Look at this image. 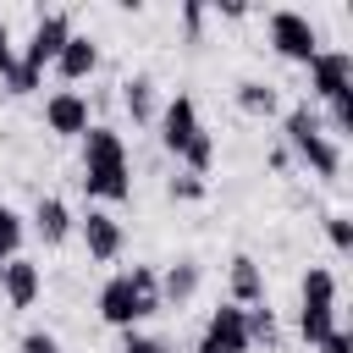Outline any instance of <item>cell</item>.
<instances>
[{
  "mask_svg": "<svg viewBox=\"0 0 353 353\" xmlns=\"http://www.w3.org/2000/svg\"><path fill=\"white\" fill-rule=\"evenodd\" d=\"M232 303H237V309L265 303V276H259V265H254L248 254H237V259H232Z\"/></svg>",
  "mask_w": 353,
  "mask_h": 353,
  "instance_id": "5bb4252c",
  "label": "cell"
},
{
  "mask_svg": "<svg viewBox=\"0 0 353 353\" xmlns=\"http://www.w3.org/2000/svg\"><path fill=\"white\" fill-rule=\"evenodd\" d=\"M83 193L121 204L132 193V165H127V143L110 127H88L83 132Z\"/></svg>",
  "mask_w": 353,
  "mask_h": 353,
  "instance_id": "6da1fadb",
  "label": "cell"
},
{
  "mask_svg": "<svg viewBox=\"0 0 353 353\" xmlns=\"http://www.w3.org/2000/svg\"><path fill=\"white\" fill-rule=\"evenodd\" d=\"M72 39V17L66 11H44L39 22H33V33H28V44H22V66H33V72H44V66H55V55H61V44Z\"/></svg>",
  "mask_w": 353,
  "mask_h": 353,
  "instance_id": "8992f818",
  "label": "cell"
},
{
  "mask_svg": "<svg viewBox=\"0 0 353 353\" xmlns=\"http://www.w3.org/2000/svg\"><path fill=\"white\" fill-rule=\"evenodd\" d=\"M154 127H160V149L182 160V149H188V143L204 132V121H199V99H193V94H176V99H165V110L154 116Z\"/></svg>",
  "mask_w": 353,
  "mask_h": 353,
  "instance_id": "5b68a950",
  "label": "cell"
},
{
  "mask_svg": "<svg viewBox=\"0 0 353 353\" xmlns=\"http://www.w3.org/2000/svg\"><path fill=\"white\" fill-rule=\"evenodd\" d=\"M17 66V44H11V28H6V17H0V77Z\"/></svg>",
  "mask_w": 353,
  "mask_h": 353,
  "instance_id": "484cf974",
  "label": "cell"
},
{
  "mask_svg": "<svg viewBox=\"0 0 353 353\" xmlns=\"http://www.w3.org/2000/svg\"><path fill=\"white\" fill-rule=\"evenodd\" d=\"M0 292H6V303L11 309H33V298H39V265L33 259H6V270H0Z\"/></svg>",
  "mask_w": 353,
  "mask_h": 353,
  "instance_id": "8fae6325",
  "label": "cell"
},
{
  "mask_svg": "<svg viewBox=\"0 0 353 353\" xmlns=\"http://www.w3.org/2000/svg\"><path fill=\"white\" fill-rule=\"evenodd\" d=\"M204 342L221 347V353H248L254 342H248V320H243V309H237V303H221V309L210 314V325H204Z\"/></svg>",
  "mask_w": 353,
  "mask_h": 353,
  "instance_id": "30bf717a",
  "label": "cell"
},
{
  "mask_svg": "<svg viewBox=\"0 0 353 353\" xmlns=\"http://www.w3.org/2000/svg\"><path fill=\"white\" fill-rule=\"evenodd\" d=\"M199 292V265L193 259H176L165 276H160V303H188Z\"/></svg>",
  "mask_w": 353,
  "mask_h": 353,
  "instance_id": "e0dca14e",
  "label": "cell"
},
{
  "mask_svg": "<svg viewBox=\"0 0 353 353\" xmlns=\"http://www.w3.org/2000/svg\"><path fill=\"white\" fill-rule=\"evenodd\" d=\"M353 88V55L347 50H320L309 61V94L314 99H336Z\"/></svg>",
  "mask_w": 353,
  "mask_h": 353,
  "instance_id": "52a82bcc",
  "label": "cell"
},
{
  "mask_svg": "<svg viewBox=\"0 0 353 353\" xmlns=\"http://www.w3.org/2000/svg\"><path fill=\"white\" fill-rule=\"evenodd\" d=\"M182 22H188V33H199V28H204V6L188 0V6H182Z\"/></svg>",
  "mask_w": 353,
  "mask_h": 353,
  "instance_id": "f1b7e54d",
  "label": "cell"
},
{
  "mask_svg": "<svg viewBox=\"0 0 353 353\" xmlns=\"http://www.w3.org/2000/svg\"><path fill=\"white\" fill-rule=\"evenodd\" d=\"M33 232H39L44 243H66V237H72V210H66L55 193L39 199V204H33Z\"/></svg>",
  "mask_w": 353,
  "mask_h": 353,
  "instance_id": "4fadbf2b",
  "label": "cell"
},
{
  "mask_svg": "<svg viewBox=\"0 0 353 353\" xmlns=\"http://www.w3.org/2000/svg\"><path fill=\"white\" fill-rule=\"evenodd\" d=\"M303 303H336V276L325 265H309L303 270Z\"/></svg>",
  "mask_w": 353,
  "mask_h": 353,
  "instance_id": "d6986e66",
  "label": "cell"
},
{
  "mask_svg": "<svg viewBox=\"0 0 353 353\" xmlns=\"http://www.w3.org/2000/svg\"><path fill=\"white\" fill-rule=\"evenodd\" d=\"M77 232H83V248H88V259H99V265H110V259H121V221L110 215V210H88L83 221H77Z\"/></svg>",
  "mask_w": 353,
  "mask_h": 353,
  "instance_id": "ba28073f",
  "label": "cell"
},
{
  "mask_svg": "<svg viewBox=\"0 0 353 353\" xmlns=\"http://www.w3.org/2000/svg\"><path fill=\"white\" fill-rule=\"evenodd\" d=\"M0 270H6V265H0Z\"/></svg>",
  "mask_w": 353,
  "mask_h": 353,
  "instance_id": "4dcf8cb0",
  "label": "cell"
},
{
  "mask_svg": "<svg viewBox=\"0 0 353 353\" xmlns=\"http://www.w3.org/2000/svg\"><path fill=\"white\" fill-rule=\"evenodd\" d=\"M171 199L199 204V199H204V176H193V171H188V176H171Z\"/></svg>",
  "mask_w": 353,
  "mask_h": 353,
  "instance_id": "cb8c5ba5",
  "label": "cell"
},
{
  "mask_svg": "<svg viewBox=\"0 0 353 353\" xmlns=\"http://www.w3.org/2000/svg\"><path fill=\"white\" fill-rule=\"evenodd\" d=\"M320 353H353V336H347V331L336 325V331H331V336L320 342Z\"/></svg>",
  "mask_w": 353,
  "mask_h": 353,
  "instance_id": "83f0119b",
  "label": "cell"
},
{
  "mask_svg": "<svg viewBox=\"0 0 353 353\" xmlns=\"http://www.w3.org/2000/svg\"><path fill=\"white\" fill-rule=\"evenodd\" d=\"M336 331V303H298V336L309 347H320Z\"/></svg>",
  "mask_w": 353,
  "mask_h": 353,
  "instance_id": "2e32d148",
  "label": "cell"
},
{
  "mask_svg": "<svg viewBox=\"0 0 353 353\" xmlns=\"http://www.w3.org/2000/svg\"><path fill=\"white\" fill-rule=\"evenodd\" d=\"M17 248H22V215L0 199V265H6V259H17Z\"/></svg>",
  "mask_w": 353,
  "mask_h": 353,
  "instance_id": "44dd1931",
  "label": "cell"
},
{
  "mask_svg": "<svg viewBox=\"0 0 353 353\" xmlns=\"http://www.w3.org/2000/svg\"><path fill=\"white\" fill-rule=\"evenodd\" d=\"M270 50L276 55H287V61H314L320 55V33H314V22L303 17V11H270Z\"/></svg>",
  "mask_w": 353,
  "mask_h": 353,
  "instance_id": "277c9868",
  "label": "cell"
},
{
  "mask_svg": "<svg viewBox=\"0 0 353 353\" xmlns=\"http://www.w3.org/2000/svg\"><path fill=\"white\" fill-rule=\"evenodd\" d=\"M237 110H248V116H270V110H276V88L259 83V77H243V83H237Z\"/></svg>",
  "mask_w": 353,
  "mask_h": 353,
  "instance_id": "ac0fdd59",
  "label": "cell"
},
{
  "mask_svg": "<svg viewBox=\"0 0 353 353\" xmlns=\"http://www.w3.org/2000/svg\"><path fill=\"white\" fill-rule=\"evenodd\" d=\"M149 314H160V276H154L149 265H132V270H121V276H110V281L99 287V320H105V325L132 331V325L149 320Z\"/></svg>",
  "mask_w": 353,
  "mask_h": 353,
  "instance_id": "7a4b0ae2",
  "label": "cell"
},
{
  "mask_svg": "<svg viewBox=\"0 0 353 353\" xmlns=\"http://www.w3.org/2000/svg\"><path fill=\"white\" fill-rule=\"evenodd\" d=\"M193 353H221V347H210V342H199V347H193Z\"/></svg>",
  "mask_w": 353,
  "mask_h": 353,
  "instance_id": "f546056e",
  "label": "cell"
},
{
  "mask_svg": "<svg viewBox=\"0 0 353 353\" xmlns=\"http://www.w3.org/2000/svg\"><path fill=\"white\" fill-rule=\"evenodd\" d=\"M121 105H127V116H132L138 127H154V116H160V105H154V83H149L143 72L121 83Z\"/></svg>",
  "mask_w": 353,
  "mask_h": 353,
  "instance_id": "9a60e30c",
  "label": "cell"
},
{
  "mask_svg": "<svg viewBox=\"0 0 353 353\" xmlns=\"http://www.w3.org/2000/svg\"><path fill=\"white\" fill-rule=\"evenodd\" d=\"M22 353H61V347H55L50 331H28V336H22Z\"/></svg>",
  "mask_w": 353,
  "mask_h": 353,
  "instance_id": "4316f807",
  "label": "cell"
},
{
  "mask_svg": "<svg viewBox=\"0 0 353 353\" xmlns=\"http://www.w3.org/2000/svg\"><path fill=\"white\" fill-rule=\"evenodd\" d=\"M325 116H331V132L347 138V132H353V88L336 94V99H325ZM331 132H325V138H331Z\"/></svg>",
  "mask_w": 353,
  "mask_h": 353,
  "instance_id": "7402d4cb",
  "label": "cell"
},
{
  "mask_svg": "<svg viewBox=\"0 0 353 353\" xmlns=\"http://www.w3.org/2000/svg\"><path fill=\"white\" fill-rule=\"evenodd\" d=\"M44 127L61 132V138H83V132H88V99H83L77 88H55V94L44 99Z\"/></svg>",
  "mask_w": 353,
  "mask_h": 353,
  "instance_id": "9c48e42d",
  "label": "cell"
},
{
  "mask_svg": "<svg viewBox=\"0 0 353 353\" xmlns=\"http://www.w3.org/2000/svg\"><path fill=\"white\" fill-rule=\"evenodd\" d=\"M94 66H99V50H94V39H83V33H72V39L61 44V55H55V72H61L66 83H83Z\"/></svg>",
  "mask_w": 353,
  "mask_h": 353,
  "instance_id": "7c38bea8",
  "label": "cell"
},
{
  "mask_svg": "<svg viewBox=\"0 0 353 353\" xmlns=\"http://www.w3.org/2000/svg\"><path fill=\"white\" fill-rule=\"evenodd\" d=\"M281 127H287V143L298 149V160H303L314 176H336V171H342V149H336V138L320 132V116H314L309 105H292Z\"/></svg>",
  "mask_w": 353,
  "mask_h": 353,
  "instance_id": "3957f363",
  "label": "cell"
},
{
  "mask_svg": "<svg viewBox=\"0 0 353 353\" xmlns=\"http://www.w3.org/2000/svg\"><path fill=\"white\" fill-rule=\"evenodd\" d=\"M243 320H248V342H265V347H276V342H281V331H276V314H270L265 303L243 309Z\"/></svg>",
  "mask_w": 353,
  "mask_h": 353,
  "instance_id": "ffe728a7",
  "label": "cell"
},
{
  "mask_svg": "<svg viewBox=\"0 0 353 353\" xmlns=\"http://www.w3.org/2000/svg\"><path fill=\"white\" fill-rule=\"evenodd\" d=\"M121 353H171L160 336H143V331H127L121 336Z\"/></svg>",
  "mask_w": 353,
  "mask_h": 353,
  "instance_id": "d4e9b609",
  "label": "cell"
},
{
  "mask_svg": "<svg viewBox=\"0 0 353 353\" xmlns=\"http://www.w3.org/2000/svg\"><path fill=\"white\" fill-rule=\"evenodd\" d=\"M325 237H331V248L336 254H353V221L336 210V215H325Z\"/></svg>",
  "mask_w": 353,
  "mask_h": 353,
  "instance_id": "603a6c76",
  "label": "cell"
}]
</instances>
